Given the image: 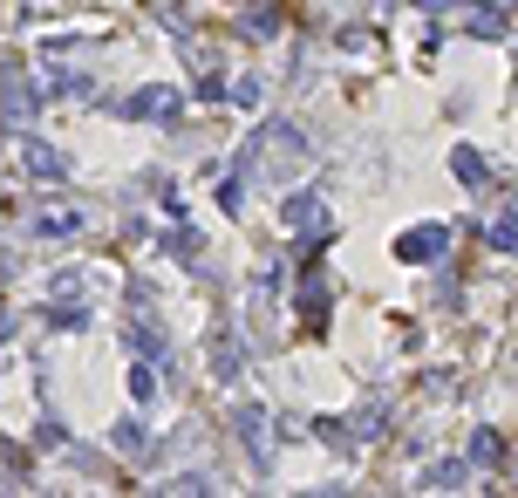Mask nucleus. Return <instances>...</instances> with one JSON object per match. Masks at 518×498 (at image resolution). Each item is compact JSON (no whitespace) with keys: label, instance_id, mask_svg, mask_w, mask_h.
I'll list each match as a JSON object with an SVG mask.
<instances>
[{"label":"nucleus","instance_id":"1","mask_svg":"<svg viewBox=\"0 0 518 498\" xmlns=\"http://www.w3.org/2000/svg\"><path fill=\"white\" fill-rule=\"evenodd\" d=\"M130 123H178L185 116V89H171V82H144L130 103H123Z\"/></svg>","mask_w":518,"mask_h":498},{"label":"nucleus","instance_id":"2","mask_svg":"<svg viewBox=\"0 0 518 498\" xmlns=\"http://www.w3.org/2000/svg\"><path fill=\"white\" fill-rule=\"evenodd\" d=\"M0 116L7 123H28L35 116V82L21 76V62H0Z\"/></svg>","mask_w":518,"mask_h":498},{"label":"nucleus","instance_id":"3","mask_svg":"<svg viewBox=\"0 0 518 498\" xmlns=\"http://www.w3.org/2000/svg\"><path fill=\"white\" fill-rule=\"evenodd\" d=\"M444 246H450V226L437 219V226H416V232H403V239H396V260H403V267H423V260H437Z\"/></svg>","mask_w":518,"mask_h":498},{"label":"nucleus","instance_id":"4","mask_svg":"<svg viewBox=\"0 0 518 498\" xmlns=\"http://www.w3.org/2000/svg\"><path fill=\"white\" fill-rule=\"evenodd\" d=\"M21 164H28V178H41V185H62V178L75 171L69 151H48V144H35V137L21 144Z\"/></svg>","mask_w":518,"mask_h":498},{"label":"nucleus","instance_id":"5","mask_svg":"<svg viewBox=\"0 0 518 498\" xmlns=\"http://www.w3.org/2000/svg\"><path fill=\"white\" fill-rule=\"evenodd\" d=\"M232 423H239V437H246L253 464H266V451H273V423H266V410H259V403H239V410H232Z\"/></svg>","mask_w":518,"mask_h":498},{"label":"nucleus","instance_id":"6","mask_svg":"<svg viewBox=\"0 0 518 498\" xmlns=\"http://www.w3.org/2000/svg\"><path fill=\"white\" fill-rule=\"evenodd\" d=\"M35 232L41 239H75V232H82V212H75V205H55V212L35 219Z\"/></svg>","mask_w":518,"mask_h":498},{"label":"nucleus","instance_id":"7","mask_svg":"<svg viewBox=\"0 0 518 498\" xmlns=\"http://www.w3.org/2000/svg\"><path fill=\"white\" fill-rule=\"evenodd\" d=\"M471 35L478 41H505L512 35V14H505V7H478V14H471Z\"/></svg>","mask_w":518,"mask_h":498},{"label":"nucleus","instance_id":"8","mask_svg":"<svg viewBox=\"0 0 518 498\" xmlns=\"http://www.w3.org/2000/svg\"><path fill=\"white\" fill-rule=\"evenodd\" d=\"M212 376H219V383H232V376H239V342H232V335H212Z\"/></svg>","mask_w":518,"mask_h":498},{"label":"nucleus","instance_id":"9","mask_svg":"<svg viewBox=\"0 0 518 498\" xmlns=\"http://www.w3.org/2000/svg\"><path fill=\"white\" fill-rule=\"evenodd\" d=\"M471 464H491V471H498V464H505V437H498V430H478V437H471Z\"/></svg>","mask_w":518,"mask_h":498},{"label":"nucleus","instance_id":"10","mask_svg":"<svg viewBox=\"0 0 518 498\" xmlns=\"http://www.w3.org/2000/svg\"><path fill=\"white\" fill-rule=\"evenodd\" d=\"M450 171H457V185H471V192H478V185H484V157L471 151V144H464V151L450 157Z\"/></svg>","mask_w":518,"mask_h":498},{"label":"nucleus","instance_id":"11","mask_svg":"<svg viewBox=\"0 0 518 498\" xmlns=\"http://www.w3.org/2000/svg\"><path fill=\"white\" fill-rule=\"evenodd\" d=\"M280 219H287V226H307V219H314V192H294L280 205Z\"/></svg>","mask_w":518,"mask_h":498},{"label":"nucleus","instance_id":"12","mask_svg":"<svg viewBox=\"0 0 518 498\" xmlns=\"http://www.w3.org/2000/svg\"><path fill=\"white\" fill-rule=\"evenodd\" d=\"M484 239H491L498 253H512V246H518V219H491V226H484Z\"/></svg>","mask_w":518,"mask_h":498},{"label":"nucleus","instance_id":"13","mask_svg":"<svg viewBox=\"0 0 518 498\" xmlns=\"http://www.w3.org/2000/svg\"><path fill=\"white\" fill-rule=\"evenodd\" d=\"M110 437H116V451H123V458H137V451H144V430H137V423H130V417L116 423Z\"/></svg>","mask_w":518,"mask_h":498},{"label":"nucleus","instance_id":"14","mask_svg":"<svg viewBox=\"0 0 518 498\" xmlns=\"http://www.w3.org/2000/svg\"><path fill=\"white\" fill-rule=\"evenodd\" d=\"M130 396H137V403H150V396H157V369H150V362H137V369H130Z\"/></svg>","mask_w":518,"mask_h":498},{"label":"nucleus","instance_id":"15","mask_svg":"<svg viewBox=\"0 0 518 498\" xmlns=\"http://www.w3.org/2000/svg\"><path fill=\"white\" fill-rule=\"evenodd\" d=\"M423 478H430V485H457V478H464V464H457V458H450V464H430Z\"/></svg>","mask_w":518,"mask_h":498},{"label":"nucleus","instance_id":"16","mask_svg":"<svg viewBox=\"0 0 518 498\" xmlns=\"http://www.w3.org/2000/svg\"><path fill=\"white\" fill-rule=\"evenodd\" d=\"M416 7H430V14H444V7H457V0H416Z\"/></svg>","mask_w":518,"mask_h":498},{"label":"nucleus","instance_id":"17","mask_svg":"<svg viewBox=\"0 0 518 498\" xmlns=\"http://www.w3.org/2000/svg\"><path fill=\"white\" fill-rule=\"evenodd\" d=\"M7 328H14V321H7V314H0V342H7Z\"/></svg>","mask_w":518,"mask_h":498}]
</instances>
